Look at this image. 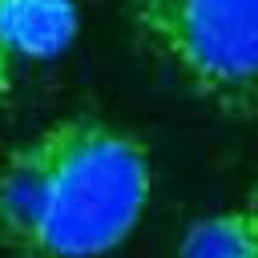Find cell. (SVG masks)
<instances>
[{"mask_svg": "<svg viewBox=\"0 0 258 258\" xmlns=\"http://www.w3.org/2000/svg\"><path fill=\"white\" fill-rule=\"evenodd\" d=\"M153 194L149 145L101 117L40 125L0 161V246L12 258H105Z\"/></svg>", "mask_w": 258, "mask_h": 258, "instance_id": "cell-1", "label": "cell"}, {"mask_svg": "<svg viewBox=\"0 0 258 258\" xmlns=\"http://www.w3.org/2000/svg\"><path fill=\"white\" fill-rule=\"evenodd\" d=\"M12 77H16V56H12V48L0 40V109H4L8 93H12Z\"/></svg>", "mask_w": 258, "mask_h": 258, "instance_id": "cell-5", "label": "cell"}, {"mask_svg": "<svg viewBox=\"0 0 258 258\" xmlns=\"http://www.w3.org/2000/svg\"><path fill=\"white\" fill-rule=\"evenodd\" d=\"M137 40L202 105L258 117V0H125Z\"/></svg>", "mask_w": 258, "mask_h": 258, "instance_id": "cell-2", "label": "cell"}, {"mask_svg": "<svg viewBox=\"0 0 258 258\" xmlns=\"http://www.w3.org/2000/svg\"><path fill=\"white\" fill-rule=\"evenodd\" d=\"M77 0H0V40L12 56L48 60L77 36Z\"/></svg>", "mask_w": 258, "mask_h": 258, "instance_id": "cell-3", "label": "cell"}, {"mask_svg": "<svg viewBox=\"0 0 258 258\" xmlns=\"http://www.w3.org/2000/svg\"><path fill=\"white\" fill-rule=\"evenodd\" d=\"M177 258H258V198L198 218L185 230Z\"/></svg>", "mask_w": 258, "mask_h": 258, "instance_id": "cell-4", "label": "cell"}]
</instances>
